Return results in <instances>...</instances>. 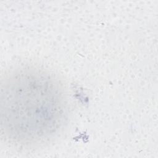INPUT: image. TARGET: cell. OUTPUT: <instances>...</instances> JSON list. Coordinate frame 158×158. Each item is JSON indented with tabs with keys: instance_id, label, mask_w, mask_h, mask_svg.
<instances>
[{
	"instance_id": "1",
	"label": "cell",
	"mask_w": 158,
	"mask_h": 158,
	"mask_svg": "<svg viewBox=\"0 0 158 158\" xmlns=\"http://www.w3.org/2000/svg\"><path fill=\"white\" fill-rule=\"evenodd\" d=\"M1 129L16 146L48 143L62 131L69 114L63 84L49 71L33 66L10 70L1 81Z\"/></svg>"
}]
</instances>
